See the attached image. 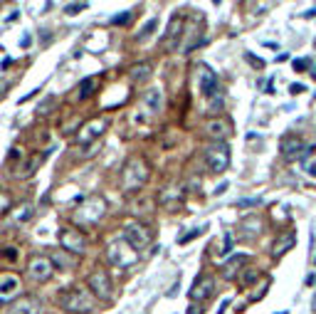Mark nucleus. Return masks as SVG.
Here are the masks:
<instances>
[{
    "instance_id": "nucleus-1",
    "label": "nucleus",
    "mask_w": 316,
    "mask_h": 314,
    "mask_svg": "<svg viewBox=\"0 0 316 314\" xmlns=\"http://www.w3.org/2000/svg\"><path fill=\"white\" fill-rule=\"evenodd\" d=\"M148 164H146L141 156H131L126 164H124V171H121V188L124 193H136L141 191L148 181Z\"/></svg>"
},
{
    "instance_id": "nucleus-2",
    "label": "nucleus",
    "mask_w": 316,
    "mask_h": 314,
    "mask_svg": "<svg viewBox=\"0 0 316 314\" xmlns=\"http://www.w3.org/2000/svg\"><path fill=\"white\" fill-rule=\"evenodd\" d=\"M59 307L72 314H86L94 309V294L84 287H67L59 292Z\"/></svg>"
},
{
    "instance_id": "nucleus-3",
    "label": "nucleus",
    "mask_w": 316,
    "mask_h": 314,
    "mask_svg": "<svg viewBox=\"0 0 316 314\" xmlns=\"http://www.w3.org/2000/svg\"><path fill=\"white\" fill-rule=\"evenodd\" d=\"M107 260H109V265H114V267H131V265L139 262V250H136L131 243H126V240L121 238V240L109 243V248H107Z\"/></svg>"
},
{
    "instance_id": "nucleus-4",
    "label": "nucleus",
    "mask_w": 316,
    "mask_h": 314,
    "mask_svg": "<svg viewBox=\"0 0 316 314\" xmlns=\"http://www.w3.org/2000/svg\"><path fill=\"white\" fill-rule=\"evenodd\" d=\"M104 213H107V200L101 198V196H89V198L77 208L74 218H77L79 223H89V225H91V223L101 220Z\"/></svg>"
},
{
    "instance_id": "nucleus-5",
    "label": "nucleus",
    "mask_w": 316,
    "mask_h": 314,
    "mask_svg": "<svg viewBox=\"0 0 316 314\" xmlns=\"http://www.w3.org/2000/svg\"><path fill=\"white\" fill-rule=\"evenodd\" d=\"M205 164L213 173H225L230 166V146L228 143H213L205 148Z\"/></svg>"
},
{
    "instance_id": "nucleus-6",
    "label": "nucleus",
    "mask_w": 316,
    "mask_h": 314,
    "mask_svg": "<svg viewBox=\"0 0 316 314\" xmlns=\"http://www.w3.org/2000/svg\"><path fill=\"white\" fill-rule=\"evenodd\" d=\"M52 272H55V265H52V260L45 255H35L30 257L28 262V277L32 282H47L50 277H52Z\"/></svg>"
},
{
    "instance_id": "nucleus-7",
    "label": "nucleus",
    "mask_w": 316,
    "mask_h": 314,
    "mask_svg": "<svg viewBox=\"0 0 316 314\" xmlns=\"http://www.w3.org/2000/svg\"><path fill=\"white\" fill-rule=\"evenodd\" d=\"M59 243H62L64 253H74V255H84L86 245H89L86 235L84 232H79L77 228H64L62 230V232H59Z\"/></svg>"
},
{
    "instance_id": "nucleus-8",
    "label": "nucleus",
    "mask_w": 316,
    "mask_h": 314,
    "mask_svg": "<svg viewBox=\"0 0 316 314\" xmlns=\"http://www.w3.org/2000/svg\"><path fill=\"white\" fill-rule=\"evenodd\" d=\"M89 292L96 299H109L112 297V280H109L107 270H94L89 275Z\"/></svg>"
},
{
    "instance_id": "nucleus-9",
    "label": "nucleus",
    "mask_w": 316,
    "mask_h": 314,
    "mask_svg": "<svg viewBox=\"0 0 316 314\" xmlns=\"http://www.w3.org/2000/svg\"><path fill=\"white\" fill-rule=\"evenodd\" d=\"M183 32H185V20H183L180 15L171 18L168 32H166V35H163V40H161V50H163V52H173V50L180 45V37H183Z\"/></svg>"
},
{
    "instance_id": "nucleus-10",
    "label": "nucleus",
    "mask_w": 316,
    "mask_h": 314,
    "mask_svg": "<svg viewBox=\"0 0 316 314\" xmlns=\"http://www.w3.org/2000/svg\"><path fill=\"white\" fill-rule=\"evenodd\" d=\"M107 126H109V121L104 119V116H99V119H91L89 124H84L79 131H77V141L79 143H91L94 139H99L104 131H107Z\"/></svg>"
},
{
    "instance_id": "nucleus-11",
    "label": "nucleus",
    "mask_w": 316,
    "mask_h": 314,
    "mask_svg": "<svg viewBox=\"0 0 316 314\" xmlns=\"http://www.w3.org/2000/svg\"><path fill=\"white\" fill-rule=\"evenodd\" d=\"M124 240L131 243L136 250H141V248H146L151 243V230L146 228V225H141V223H129L124 228Z\"/></svg>"
},
{
    "instance_id": "nucleus-12",
    "label": "nucleus",
    "mask_w": 316,
    "mask_h": 314,
    "mask_svg": "<svg viewBox=\"0 0 316 314\" xmlns=\"http://www.w3.org/2000/svg\"><path fill=\"white\" fill-rule=\"evenodd\" d=\"M40 312H42V304L35 297H20V299L10 302L0 314H40Z\"/></svg>"
},
{
    "instance_id": "nucleus-13",
    "label": "nucleus",
    "mask_w": 316,
    "mask_h": 314,
    "mask_svg": "<svg viewBox=\"0 0 316 314\" xmlns=\"http://www.w3.org/2000/svg\"><path fill=\"white\" fill-rule=\"evenodd\" d=\"M213 289H215L213 277L200 275V277L193 282V287H190V299H193V304H200L205 299H210V297H213Z\"/></svg>"
},
{
    "instance_id": "nucleus-14",
    "label": "nucleus",
    "mask_w": 316,
    "mask_h": 314,
    "mask_svg": "<svg viewBox=\"0 0 316 314\" xmlns=\"http://www.w3.org/2000/svg\"><path fill=\"white\" fill-rule=\"evenodd\" d=\"M205 134L210 139H215V143H223V139H228L232 134V124L228 119H210L205 124Z\"/></svg>"
},
{
    "instance_id": "nucleus-15",
    "label": "nucleus",
    "mask_w": 316,
    "mask_h": 314,
    "mask_svg": "<svg viewBox=\"0 0 316 314\" xmlns=\"http://www.w3.org/2000/svg\"><path fill=\"white\" fill-rule=\"evenodd\" d=\"M200 92L207 97V99L220 97V82H218V74H215L210 67H202L200 69Z\"/></svg>"
},
{
    "instance_id": "nucleus-16",
    "label": "nucleus",
    "mask_w": 316,
    "mask_h": 314,
    "mask_svg": "<svg viewBox=\"0 0 316 314\" xmlns=\"http://www.w3.org/2000/svg\"><path fill=\"white\" fill-rule=\"evenodd\" d=\"M18 292H20V277H15V275L0 277V304H3V302L10 304V299H13Z\"/></svg>"
},
{
    "instance_id": "nucleus-17",
    "label": "nucleus",
    "mask_w": 316,
    "mask_h": 314,
    "mask_svg": "<svg viewBox=\"0 0 316 314\" xmlns=\"http://www.w3.org/2000/svg\"><path fill=\"white\" fill-rule=\"evenodd\" d=\"M279 148H282V153H284L287 159H291V156H296L299 151H304V141H301L296 134H287V136H282Z\"/></svg>"
},
{
    "instance_id": "nucleus-18",
    "label": "nucleus",
    "mask_w": 316,
    "mask_h": 314,
    "mask_svg": "<svg viewBox=\"0 0 316 314\" xmlns=\"http://www.w3.org/2000/svg\"><path fill=\"white\" fill-rule=\"evenodd\" d=\"M180 200H183V191H178V188L171 186V188H163V191H161L158 205H163V208H178Z\"/></svg>"
},
{
    "instance_id": "nucleus-19",
    "label": "nucleus",
    "mask_w": 316,
    "mask_h": 314,
    "mask_svg": "<svg viewBox=\"0 0 316 314\" xmlns=\"http://www.w3.org/2000/svg\"><path fill=\"white\" fill-rule=\"evenodd\" d=\"M294 243H296L294 232H289V235H279V238L274 240V245H272V257H282L284 253H289V250L294 248Z\"/></svg>"
},
{
    "instance_id": "nucleus-20",
    "label": "nucleus",
    "mask_w": 316,
    "mask_h": 314,
    "mask_svg": "<svg viewBox=\"0 0 316 314\" xmlns=\"http://www.w3.org/2000/svg\"><path fill=\"white\" fill-rule=\"evenodd\" d=\"M148 77H151V64H134L131 69H129V82L131 85H141V82H148Z\"/></svg>"
},
{
    "instance_id": "nucleus-21",
    "label": "nucleus",
    "mask_w": 316,
    "mask_h": 314,
    "mask_svg": "<svg viewBox=\"0 0 316 314\" xmlns=\"http://www.w3.org/2000/svg\"><path fill=\"white\" fill-rule=\"evenodd\" d=\"M245 262H247V255H232L220 270H223V275H225L228 280H235V277H237V270H240Z\"/></svg>"
},
{
    "instance_id": "nucleus-22",
    "label": "nucleus",
    "mask_w": 316,
    "mask_h": 314,
    "mask_svg": "<svg viewBox=\"0 0 316 314\" xmlns=\"http://www.w3.org/2000/svg\"><path fill=\"white\" fill-rule=\"evenodd\" d=\"M259 230H262V218L252 215V218H247V220L242 223V238H245V240H252V238L259 235Z\"/></svg>"
},
{
    "instance_id": "nucleus-23",
    "label": "nucleus",
    "mask_w": 316,
    "mask_h": 314,
    "mask_svg": "<svg viewBox=\"0 0 316 314\" xmlns=\"http://www.w3.org/2000/svg\"><path fill=\"white\" fill-rule=\"evenodd\" d=\"M156 208V203L148 198V196H141V198L131 200V213H136V215H141V213H151Z\"/></svg>"
},
{
    "instance_id": "nucleus-24",
    "label": "nucleus",
    "mask_w": 316,
    "mask_h": 314,
    "mask_svg": "<svg viewBox=\"0 0 316 314\" xmlns=\"http://www.w3.org/2000/svg\"><path fill=\"white\" fill-rule=\"evenodd\" d=\"M30 218H32V203H23L18 210H13V220H15L18 225L28 223Z\"/></svg>"
},
{
    "instance_id": "nucleus-25",
    "label": "nucleus",
    "mask_w": 316,
    "mask_h": 314,
    "mask_svg": "<svg viewBox=\"0 0 316 314\" xmlns=\"http://www.w3.org/2000/svg\"><path fill=\"white\" fill-rule=\"evenodd\" d=\"M50 260H52V265H55V267H59V270H69V267L74 265V260H72V257H67V253H64V250L52 253V255H50Z\"/></svg>"
},
{
    "instance_id": "nucleus-26",
    "label": "nucleus",
    "mask_w": 316,
    "mask_h": 314,
    "mask_svg": "<svg viewBox=\"0 0 316 314\" xmlns=\"http://www.w3.org/2000/svg\"><path fill=\"white\" fill-rule=\"evenodd\" d=\"M146 104H148L151 112H158V109H161V89H151V92L146 94Z\"/></svg>"
},
{
    "instance_id": "nucleus-27",
    "label": "nucleus",
    "mask_w": 316,
    "mask_h": 314,
    "mask_svg": "<svg viewBox=\"0 0 316 314\" xmlns=\"http://www.w3.org/2000/svg\"><path fill=\"white\" fill-rule=\"evenodd\" d=\"M94 87H96V80H84L82 85H79V94H77V99H89L91 94H94Z\"/></svg>"
},
{
    "instance_id": "nucleus-28",
    "label": "nucleus",
    "mask_w": 316,
    "mask_h": 314,
    "mask_svg": "<svg viewBox=\"0 0 316 314\" xmlns=\"http://www.w3.org/2000/svg\"><path fill=\"white\" fill-rule=\"evenodd\" d=\"M156 28H158V20H156V18H151L144 28H141V32L136 35V40H139V42H144L146 37H151V35H153V30H156Z\"/></svg>"
},
{
    "instance_id": "nucleus-29",
    "label": "nucleus",
    "mask_w": 316,
    "mask_h": 314,
    "mask_svg": "<svg viewBox=\"0 0 316 314\" xmlns=\"http://www.w3.org/2000/svg\"><path fill=\"white\" fill-rule=\"evenodd\" d=\"M267 289H269V280H262V282L255 287V292H252V294H250L247 299H250V302H259V299H262V297L267 294Z\"/></svg>"
},
{
    "instance_id": "nucleus-30",
    "label": "nucleus",
    "mask_w": 316,
    "mask_h": 314,
    "mask_svg": "<svg viewBox=\"0 0 316 314\" xmlns=\"http://www.w3.org/2000/svg\"><path fill=\"white\" fill-rule=\"evenodd\" d=\"M205 225H200V228H195L193 230V232H185V235H180V238H178V243H180V245H185V243H190V240H195V238H200L202 232H205Z\"/></svg>"
},
{
    "instance_id": "nucleus-31",
    "label": "nucleus",
    "mask_w": 316,
    "mask_h": 314,
    "mask_svg": "<svg viewBox=\"0 0 316 314\" xmlns=\"http://www.w3.org/2000/svg\"><path fill=\"white\" fill-rule=\"evenodd\" d=\"M131 18H134V15L126 10V13H121V15H114V18L109 20V25H129V23H131Z\"/></svg>"
},
{
    "instance_id": "nucleus-32",
    "label": "nucleus",
    "mask_w": 316,
    "mask_h": 314,
    "mask_svg": "<svg viewBox=\"0 0 316 314\" xmlns=\"http://www.w3.org/2000/svg\"><path fill=\"white\" fill-rule=\"evenodd\" d=\"M89 5L86 3H69L64 10H67V15H77V13H82V10H86Z\"/></svg>"
},
{
    "instance_id": "nucleus-33",
    "label": "nucleus",
    "mask_w": 316,
    "mask_h": 314,
    "mask_svg": "<svg viewBox=\"0 0 316 314\" xmlns=\"http://www.w3.org/2000/svg\"><path fill=\"white\" fill-rule=\"evenodd\" d=\"M0 257H3L5 262H15V260H18V250H15V248H3Z\"/></svg>"
},
{
    "instance_id": "nucleus-34",
    "label": "nucleus",
    "mask_w": 316,
    "mask_h": 314,
    "mask_svg": "<svg viewBox=\"0 0 316 314\" xmlns=\"http://www.w3.org/2000/svg\"><path fill=\"white\" fill-rule=\"evenodd\" d=\"M245 59H247V62H250V64H252V67H255V69H262V67H264V59L255 57V55H252V52H245Z\"/></svg>"
},
{
    "instance_id": "nucleus-35",
    "label": "nucleus",
    "mask_w": 316,
    "mask_h": 314,
    "mask_svg": "<svg viewBox=\"0 0 316 314\" xmlns=\"http://www.w3.org/2000/svg\"><path fill=\"white\" fill-rule=\"evenodd\" d=\"M8 210H10V198H8L5 193H0V218H3Z\"/></svg>"
},
{
    "instance_id": "nucleus-36",
    "label": "nucleus",
    "mask_w": 316,
    "mask_h": 314,
    "mask_svg": "<svg viewBox=\"0 0 316 314\" xmlns=\"http://www.w3.org/2000/svg\"><path fill=\"white\" fill-rule=\"evenodd\" d=\"M309 67V59H294V72H304Z\"/></svg>"
},
{
    "instance_id": "nucleus-37",
    "label": "nucleus",
    "mask_w": 316,
    "mask_h": 314,
    "mask_svg": "<svg viewBox=\"0 0 316 314\" xmlns=\"http://www.w3.org/2000/svg\"><path fill=\"white\" fill-rule=\"evenodd\" d=\"M259 203H262V198H250V200H240L237 205L240 208H252V205H259Z\"/></svg>"
},
{
    "instance_id": "nucleus-38",
    "label": "nucleus",
    "mask_w": 316,
    "mask_h": 314,
    "mask_svg": "<svg viewBox=\"0 0 316 314\" xmlns=\"http://www.w3.org/2000/svg\"><path fill=\"white\" fill-rule=\"evenodd\" d=\"M255 280H257V272H245V277H242L245 285H250V282H255Z\"/></svg>"
},
{
    "instance_id": "nucleus-39",
    "label": "nucleus",
    "mask_w": 316,
    "mask_h": 314,
    "mask_svg": "<svg viewBox=\"0 0 316 314\" xmlns=\"http://www.w3.org/2000/svg\"><path fill=\"white\" fill-rule=\"evenodd\" d=\"M8 89H10V82H8V80H0V99L5 97V92H8Z\"/></svg>"
},
{
    "instance_id": "nucleus-40",
    "label": "nucleus",
    "mask_w": 316,
    "mask_h": 314,
    "mask_svg": "<svg viewBox=\"0 0 316 314\" xmlns=\"http://www.w3.org/2000/svg\"><path fill=\"white\" fill-rule=\"evenodd\" d=\"M289 92H291V94H301V92H306V87L304 85H291L289 87Z\"/></svg>"
},
{
    "instance_id": "nucleus-41",
    "label": "nucleus",
    "mask_w": 316,
    "mask_h": 314,
    "mask_svg": "<svg viewBox=\"0 0 316 314\" xmlns=\"http://www.w3.org/2000/svg\"><path fill=\"white\" fill-rule=\"evenodd\" d=\"M188 314H202V307L200 304H190V307H188Z\"/></svg>"
},
{
    "instance_id": "nucleus-42",
    "label": "nucleus",
    "mask_w": 316,
    "mask_h": 314,
    "mask_svg": "<svg viewBox=\"0 0 316 314\" xmlns=\"http://www.w3.org/2000/svg\"><path fill=\"white\" fill-rule=\"evenodd\" d=\"M301 18H316V8H311V10H306V13H301Z\"/></svg>"
},
{
    "instance_id": "nucleus-43",
    "label": "nucleus",
    "mask_w": 316,
    "mask_h": 314,
    "mask_svg": "<svg viewBox=\"0 0 316 314\" xmlns=\"http://www.w3.org/2000/svg\"><path fill=\"white\" fill-rule=\"evenodd\" d=\"M228 304H230V299H225V302L220 304V309H218V314H225V309H228Z\"/></svg>"
},
{
    "instance_id": "nucleus-44",
    "label": "nucleus",
    "mask_w": 316,
    "mask_h": 314,
    "mask_svg": "<svg viewBox=\"0 0 316 314\" xmlns=\"http://www.w3.org/2000/svg\"><path fill=\"white\" fill-rule=\"evenodd\" d=\"M10 64H13V59H10V57H5V59H3V64H0V67H3V69H8Z\"/></svg>"
},
{
    "instance_id": "nucleus-45",
    "label": "nucleus",
    "mask_w": 316,
    "mask_h": 314,
    "mask_svg": "<svg viewBox=\"0 0 316 314\" xmlns=\"http://www.w3.org/2000/svg\"><path fill=\"white\" fill-rule=\"evenodd\" d=\"M306 173H309V176H314V178H316V164H311V166L306 169Z\"/></svg>"
},
{
    "instance_id": "nucleus-46",
    "label": "nucleus",
    "mask_w": 316,
    "mask_h": 314,
    "mask_svg": "<svg viewBox=\"0 0 316 314\" xmlns=\"http://www.w3.org/2000/svg\"><path fill=\"white\" fill-rule=\"evenodd\" d=\"M225 188H228V183H220V186H218V191H215V196H220V193H223Z\"/></svg>"
},
{
    "instance_id": "nucleus-47",
    "label": "nucleus",
    "mask_w": 316,
    "mask_h": 314,
    "mask_svg": "<svg viewBox=\"0 0 316 314\" xmlns=\"http://www.w3.org/2000/svg\"><path fill=\"white\" fill-rule=\"evenodd\" d=\"M311 312H316V294H314V302H311Z\"/></svg>"
},
{
    "instance_id": "nucleus-48",
    "label": "nucleus",
    "mask_w": 316,
    "mask_h": 314,
    "mask_svg": "<svg viewBox=\"0 0 316 314\" xmlns=\"http://www.w3.org/2000/svg\"><path fill=\"white\" fill-rule=\"evenodd\" d=\"M311 77H314V80H316V67H314V69H311Z\"/></svg>"
},
{
    "instance_id": "nucleus-49",
    "label": "nucleus",
    "mask_w": 316,
    "mask_h": 314,
    "mask_svg": "<svg viewBox=\"0 0 316 314\" xmlns=\"http://www.w3.org/2000/svg\"><path fill=\"white\" fill-rule=\"evenodd\" d=\"M277 314H289V312H277Z\"/></svg>"
}]
</instances>
